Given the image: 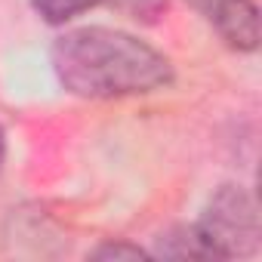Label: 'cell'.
I'll return each mask as SVG.
<instances>
[{
  "label": "cell",
  "mask_w": 262,
  "mask_h": 262,
  "mask_svg": "<svg viewBox=\"0 0 262 262\" xmlns=\"http://www.w3.org/2000/svg\"><path fill=\"white\" fill-rule=\"evenodd\" d=\"M4 164H7V133L0 126V173H4Z\"/></svg>",
  "instance_id": "cell-8"
},
{
  "label": "cell",
  "mask_w": 262,
  "mask_h": 262,
  "mask_svg": "<svg viewBox=\"0 0 262 262\" xmlns=\"http://www.w3.org/2000/svg\"><path fill=\"white\" fill-rule=\"evenodd\" d=\"M59 83L83 99L142 96L173 83L170 59L151 43L117 28H74L53 43Z\"/></svg>",
  "instance_id": "cell-1"
},
{
  "label": "cell",
  "mask_w": 262,
  "mask_h": 262,
  "mask_svg": "<svg viewBox=\"0 0 262 262\" xmlns=\"http://www.w3.org/2000/svg\"><path fill=\"white\" fill-rule=\"evenodd\" d=\"M188 4L219 31L228 47L241 53H253L259 47V10L253 0H188Z\"/></svg>",
  "instance_id": "cell-3"
},
{
  "label": "cell",
  "mask_w": 262,
  "mask_h": 262,
  "mask_svg": "<svg viewBox=\"0 0 262 262\" xmlns=\"http://www.w3.org/2000/svg\"><path fill=\"white\" fill-rule=\"evenodd\" d=\"M158 253L161 256H170V259H213L194 225H179L170 234H164Z\"/></svg>",
  "instance_id": "cell-4"
},
{
  "label": "cell",
  "mask_w": 262,
  "mask_h": 262,
  "mask_svg": "<svg viewBox=\"0 0 262 262\" xmlns=\"http://www.w3.org/2000/svg\"><path fill=\"white\" fill-rule=\"evenodd\" d=\"M96 259H139L145 256L139 247H129V244H102L99 250H93Z\"/></svg>",
  "instance_id": "cell-7"
},
{
  "label": "cell",
  "mask_w": 262,
  "mask_h": 262,
  "mask_svg": "<svg viewBox=\"0 0 262 262\" xmlns=\"http://www.w3.org/2000/svg\"><path fill=\"white\" fill-rule=\"evenodd\" d=\"M108 4L133 22H155L167 10V0H108Z\"/></svg>",
  "instance_id": "cell-6"
},
{
  "label": "cell",
  "mask_w": 262,
  "mask_h": 262,
  "mask_svg": "<svg viewBox=\"0 0 262 262\" xmlns=\"http://www.w3.org/2000/svg\"><path fill=\"white\" fill-rule=\"evenodd\" d=\"M194 228L213 259L250 256L259 247V213L241 185H222L207 201Z\"/></svg>",
  "instance_id": "cell-2"
},
{
  "label": "cell",
  "mask_w": 262,
  "mask_h": 262,
  "mask_svg": "<svg viewBox=\"0 0 262 262\" xmlns=\"http://www.w3.org/2000/svg\"><path fill=\"white\" fill-rule=\"evenodd\" d=\"M96 4H99V0H31L34 13L43 22H50V25H65L68 19L80 16L83 10H90Z\"/></svg>",
  "instance_id": "cell-5"
}]
</instances>
